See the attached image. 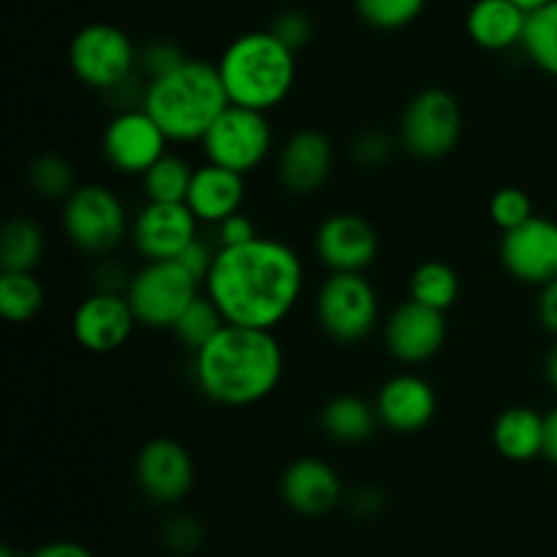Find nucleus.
I'll return each instance as SVG.
<instances>
[{
  "label": "nucleus",
  "mask_w": 557,
  "mask_h": 557,
  "mask_svg": "<svg viewBox=\"0 0 557 557\" xmlns=\"http://www.w3.org/2000/svg\"><path fill=\"white\" fill-rule=\"evenodd\" d=\"M305 292L302 256L275 237H256L234 248H218L205 294L226 324L275 332Z\"/></svg>",
  "instance_id": "obj_1"
},
{
  "label": "nucleus",
  "mask_w": 557,
  "mask_h": 557,
  "mask_svg": "<svg viewBox=\"0 0 557 557\" xmlns=\"http://www.w3.org/2000/svg\"><path fill=\"white\" fill-rule=\"evenodd\" d=\"M283 348L272 330L223 324L194 354V381L201 395L223 408L264 403L281 386Z\"/></svg>",
  "instance_id": "obj_2"
},
{
  "label": "nucleus",
  "mask_w": 557,
  "mask_h": 557,
  "mask_svg": "<svg viewBox=\"0 0 557 557\" xmlns=\"http://www.w3.org/2000/svg\"><path fill=\"white\" fill-rule=\"evenodd\" d=\"M141 107L156 117L166 136L180 145L201 141L226 112L228 96L218 63L188 58L172 74L147 82Z\"/></svg>",
  "instance_id": "obj_3"
},
{
  "label": "nucleus",
  "mask_w": 557,
  "mask_h": 557,
  "mask_svg": "<svg viewBox=\"0 0 557 557\" xmlns=\"http://www.w3.org/2000/svg\"><path fill=\"white\" fill-rule=\"evenodd\" d=\"M218 71L228 103L270 114L297 85V52L272 30H250L223 49Z\"/></svg>",
  "instance_id": "obj_4"
},
{
  "label": "nucleus",
  "mask_w": 557,
  "mask_h": 557,
  "mask_svg": "<svg viewBox=\"0 0 557 557\" xmlns=\"http://www.w3.org/2000/svg\"><path fill=\"white\" fill-rule=\"evenodd\" d=\"M321 332L341 346L368 341L381 321V299L364 272H330L313 299Z\"/></svg>",
  "instance_id": "obj_5"
},
{
  "label": "nucleus",
  "mask_w": 557,
  "mask_h": 557,
  "mask_svg": "<svg viewBox=\"0 0 557 557\" xmlns=\"http://www.w3.org/2000/svg\"><path fill=\"white\" fill-rule=\"evenodd\" d=\"M60 226L69 243L87 256H109L131 234L123 199L101 183L76 185L63 201Z\"/></svg>",
  "instance_id": "obj_6"
},
{
  "label": "nucleus",
  "mask_w": 557,
  "mask_h": 557,
  "mask_svg": "<svg viewBox=\"0 0 557 557\" xmlns=\"http://www.w3.org/2000/svg\"><path fill=\"white\" fill-rule=\"evenodd\" d=\"M69 65L90 90L114 92L139 74V49L123 27L92 22L71 38Z\"/></svg>",
  "instance_id": "obj_7"
},
{
  "label": "nucleus",
  "mask_w": 557,
  "mask_h": 557,
  "mask_svg": "<svg viewBox=\"0 0 557 557\" xmlns=\"http://www.w3.org/2000/svg\"><path fill=\"white\" fill-rule=\"evenodd\" d=\"M462 136V109L449 90L424 87L406 103L397 125V141L419 161L446 158Z\"/></svg>",
  "instance_id": "obj_8"
},
{
  "label": "nucleus",
  "mask_w": 557,
  "mask_h": 557,
  "mask_svg": "<svg viewBox=\"0 0 557 557\" xmlns=\"http://www.w3.org/2000/svg\"><path fill=\"white\" fill-rule=\"evenodd\" d=\"M201 283L177 259L145 261L131 275L125 297L139 326L147 330H172L183 310L199 297Z\"/></svg>",
  "instance_id": "obj_9"
},
{
  "label": "nucleus",
  "mask_w": 557,
  "mask_h": 557,
  "mask_svg": "<svg viewBox=\"0 0 557 557\" xmlns=\"http://www.w3.org/2000/svg\"><path fill=\"white\" fill-rule=\"evenodd\" d=\"M201 147H205V158L210 163L250 174L272 156L275 131H272L267 112L228 103L226 112L205 134Z\"/></svg>",
  "instance_id": "obj_10"
},
{
  "label": "nucleus",
  "mask_w": 557,
  "mask_h": 557,
  "mask_svg": "<svg viewBox=\"0 0 557 557\" xmlns=\"http://www.w3.org/2000/svg\"><path fill=\"white\" fill-rule=\"evenodd\" d=\"M169 136L145 107L120 109L101 134V152L109 166L125 177H141L166 156Z\"/></svg>",
  "instance_id": "obj_11"
},
{
  "label": "nucleus",
  "mask_w": 557,
  "mask_h": 557,
  "mask_svg": "<svg viewBox=\"0 0 557 557\" xmlns=\"http://www.w3.org/2000/svg\"><path fill=\"white\" fill-rule=\"evenodd\" d=\"M199 237V218L185 201H147L131 221V243L145 261L177 259Z\"/></svg>",
  "instance_id": "obj_12"
},
{
  "label": "nucleus",
  "mask_w": 557,
  "mask_h": 557,
  "mask_svg": "<svg viewBox=\"0 0 557 557\" xmlns=\"http://www.w3.org/2000/svg\"><path fill=\"white\" fill-rule=\"evenodd\" d=\"M134 473L141 495L158 506H177L196 482L194 457L174 438L147 441L136 455Z\"/></svg>",
  "instance_id": "obj_13"
},
{
  "label": "nucleus",
  "mask_w": 557,
  "mask_h": 557,
  "mask_svg": "<svg viewBox=\"0 0 557 557\" xmlns=\"http://www.w3.org/2000/svg\"><path fill=\"white\" fill-rule=\"evenodd\" d=\"M446 313L408 297L384 319V346L406 368L430 362L446 343Z\"/></svg>",
  "instance_id": "obj_14"
},
{
  "label": "nucleus",
  "mask_w": 557,
  "mask_h": 557,
  "mask_svg": "<svg viewBox=\"0 0 557 557\" xmlns=\"http://www.w3.org/2000/svg\"><path fill=\"white\" fill-rule=\"evenodd\" d=\"M500 264L525 286H547L557 277V223L533 215L500 237Z\"/></svg>",
  "instance_id": "obj_15"
},
{
  "label": "nucleus",
  "mask_w": 557,
  "mask_h": 557,
  "mask_svg": "<svg viewBox=\"0 0 557 557\" xmlns=\"http://www.w3.org/2000/svg\"><path fill=\"white\" fill-rule=\"evenodd\" d=\"M313 250L330 272H364L379 259L381 243L368 218L357 212H335L315 228Z\"/></svg>",
  "instance_id": "obj_16"
},
{
  "label": "nucleus",
  "mask_w": 557,
  "mask_h": 557,
  "mask_svg": "<svg viewBox=\"0 0 557 557\" xmlns=\"http://www.w3.org/2000/svg\"><path fill=\"white\" fill-rule=\"evenodd\" d=\"M139 326L125 294L92 292L82 299L71 319L74 341L90 354H112L131 341Z\"/></svg>",
  "instance_id": "obj_17"
},
{
  "label": "nucleus",
  "mask_w": 557,
  "mask_h": 557,
  "mask_svg": "<svg viewBox=\"0 0 557 557\" xmlns=\"http://www.w3.org/2000/svg\"><path fill=\"white\" fill-rule=\"evenodd\" d=\"M373 403L381 428L397 435L422 433L438 413L435 386L424 375L411 373V370L386 379Z\"/></svg>",
  "instance_id": "obj_18"
},
{
  "label": "nucleus",
  "mask_w": 557,
  "mask_h": 557,
  "mask_svg": "<svg viewBox=\"0 0 557 557\" xmlns=\"http://www.w3.org/2000/svg\"><path fill=\"white\" fill-rule=\"evenodd\" d=\"M335 150L315 128H299L277 150V180L292 196L319 194L332 177Z\"/></svg>",
  "instance_id": "obj_19"
},
{
  "label": "nucleus",
  "mask_w": 557,
  "mask_h": 557,
  "mask_svg": "<svg viewBox=\"0 0 557 557\" xmlns=\"http://www.w3.org/2000/svg\"><path fill=\"white\" fill-rule=\"evenodd\" d=\"M281 498L294 515L326 517L341 506L343 479L326 460L319 457H299L283 471Z\"/></svg>",
  "instance_id": "obj_20"
},
{
  "label": "nucleus",
  "mask_w": 557,
  "mask_h": 557,
  "mask_svg": "<svg viewBox=\"0 0 557 557\" xmlns=\"http://www.w3.org/2000/svg\"><path fill=\"white\" fill-rule=\"evenodd\" d=\"M243 201L245 174L232 172V169H223L210 161L196 169L188 196H185V205L199 218V223H210V226H218L223 218L243 210Z\"/></svg>",
  "instance_id": "obj_21"
},
{
  "label": "nucleus",
  "mask_w": 557,
  "mask_h": 557,
  "mask_svg": "<svg viewBox=\"0 0 557 557\" xmlns=\"http://www.w3.org/2000/svg\"><path fill=\"white\" fill-rule=\"evenodd\" d=\"M525 25L528 11H522L515 0H476L466 16L468 38L487 52L522 47Z\"/></svg>",
  "instance_id": "obj_22"
},
{
  "label": "nucleus",
  "mask_w": 557,
  "mask_h": 557,
  "mask_svg": "<svg viewBox=\"0 0 557 557\" xmlns=\"http://www.w3.org/2000/svg\"><path fill=\"white\" fill-rule=\"evenodd\" d=\"M493 446L504 460L531 462L544 457V413L531 406H511L493 424Z\"/></svg>",
  "instance_id": "obj_23"
},
{
  "label": "nucleus",
  "mask_w": 557,
  "mask_h": 557,
  "mask_svg": "<svg viewBox=\"0 0 557 557\" xmlns=\"http://www.w3.org/2000/svg\"><path fill=\"white\" fill-rule=\"evenodd\" d=\"M319 424L326 438L337 444H364L373 438L381 422L375 403H368L359 395H337L324 403Z\"/></svg>",
  "instance_id": "obj_24"
},
{
  "label": "nucleus",
  "mask_w": 557,
  "mask_h": 557,
  "mask_svg": "<svg viewBox=\"0 0 557 557\" xmlns=\"http://www.w3.org/2000/svg\"><path fill=\"white\" fill-rule=\"evenodd\" d=\"M44 232L36 221L14 215L0 234V267L14 272H33L44 256Z\"/></svg>",
  "instance_id": "obj_25"
},
{
  "label": "nucleus",
  "mask_w": 557,
  "mask_h": 557,
  "mask_svg": "<svg viewBox=\"0 0 557 557\" xmlns=\"http://www.w3.org/2000/svg\"><path fill=\"white\" fill-rule=\"evenodd\" d=\"M408 297L446 313L460 297V275L446 261H422L408 277Z\"/></svg>",
  "instance_id": "obj_26"
},
{
  "label": "nucleus",
  "mask_w": 557,
  "mask_h": 557,
  "mask_svg": "<svg viewBox=\"0 0 557 557\" xmlns=\"http://www.w3.org/2000/svg\"><path fill=\"white\" fill-rule=\"evenodd\" d=\"M44 299H47V294H44L41 281L33 272H0V313L5 321L27 324L41 313Z\"/></svg>",
  "instance_id": "obj_27"
},
{
  "label": "nucleus",
  "mask_w": 557,
  "mask_h": 557,
  "mask_svg": "<svg viewBox=\"0 0 557 557\" xmlns=\"http://www.w3.org/2000/svg\"><path fill=\"white\" fill-rule=\"evenodd\" d=\"M522 52L539 71L557 79V0L528 14Z\"/></svg>",
  "instance_id": "obj_28"
},
{
  "label": "nucleus",
  "mask_w": 557,
  "mask_h": 557,
  "mask_svg": "<svg viewBox=\"0 0 557 557\" xmlns=\"http://www.w3.org/2000/svg\"><path fill=\"white\" fill-rule=\"evenodd\" d=\"M196 169L185 161L183 156H166L158 163H152L145 174H141V190H145L147 201H185L194 180Z\"/></svg>",
  "instance_id": "obj_29"
},
{
  "label": "nucleus",
  "mask_w": 557,
  "mask_h": 557,
  "mask_svg": "<svg viewBox=\"0 0 557 557\" xmlns=\"http://www.w3.org/2000/svg\"><path fill=\"white\" fill-rule=\"evenodd\" d=\"M223 324H226V319H223V313L218 310V305L212 302L207 294H199V297L183 310V315L174 321L172 332L174 337H177L180 346L188 348L190 354H196L201 346H207V343L221 332Z\"/></svg>",
  "instance_id": "obj_30"
},
{
  "label": "nucleus",
  "mask_w": 557,
  "mask_h": 557,
  "mask_svg": "<svg viewBox=\"0 0 557 557\" xmlns=\"http://www.w3.org/2000/svg\"><path fill=\"white\" fill-rule=\"evenodd\" d=\"M27 183L36 190V196L49 201H65L76 188L74 169L63 156L44 152L27 169Z\"/></svg>",
  "instance_id": "obj_31"
},
{
  "label": "nucleus",
  "mask_w": 557,
  "mask_h": 557,
  "mask_svg": "<svg viewBox=\"0 0 557 557\" xmlns=\"http://www.w3.org/2000/svg\"><path fill=\"white\" fill-rule=\"evenodd\" d=\"M364 25L375 30H403L422 16L428 0H354Z\"/></svg>",
  "instance_id": "obj_32"
},
{
  "label": "nucleus",
  "mask_w": 557,
  "mask_h": 557,
  "mask_svg": "<svg viewBox=\"0 0 557 557\" xmlns=\"http://www.w3.org/2000/svg\"><path fill=\"white\" fill-rule=\"evenodd\" d=\"M490 218L500 232L522 226L533 218V201L522 188H500L490 199Z\"/></svg>",
  "instance_id": "obj_33"
},
{
  "label": "nucleus",
  "mask_w": 557,
  "mask_h": 557,
  "mask_svg": "<svg viewBox=\"0 0 557 557\" xmlns=\"http://www.w3.org/2000/svg\"><path fill=\"white\" fill-rule=\"evenodd\" d=\"M161 544L177 557H188L199 553L205 544V528L199 520L188 515H174L163 522L161 528Z\"/></svg>",
  "instance_id": "obj_34"
},
{
  "label": "nucleus",
  "mask_w": 557,
  "mask_h": 557,
  "mask_svg": "<svg viewBox=\"0 0 557 557\" xmlns=\"http://www.w3.org/2000/svg\"><path fill=\"white\" fill-rule=\"evenodd\" d=\"M397 145H400V141L392 139L386 131H362V134L354 139L351 158L364 169H381L389 163L392 156H395Z\"/></svg>",
  "instance_id": "obj_35"
},
{
  "label": "nucleus",
  "mask_w": 557,
  "mask_h": 557,
  "mask_svg": "<svg viewBox=\"0 0 557 557\" xmlns=\"http://www.w3.org/2000/svg\"><path fill=\"white\" fill-rule=\"evenodd\" d=\"M185 54L177 44L172 41H152L147 47L139 49V74L145 76L147 82L158 79V76L172 74L174 69L185 63Z\"/></svg>",
  "instance_id": "obj_36"
},
{
  "label": "nucleus",
  "mask_w": 557,
  "mask_h": 557,
  "mask_svg": "<svg viewBox=\"0 0 557 557\" xmlns=\"http://www.w3.org/2000/svg\"><path fill=\"white\" fill-rule=\"evenodd\" d=\"M270 30L275 33L283 44H288L294 52H299V49L310 41V36H313V25H310L308 14H302V11H283V14H277V20L272 22Z\"/></svg>",
  "instance_id": "obj_37"
},
{
  "label": "nucleus",
  "mask_w": 557,
  "mask_h": 557,
  "mask_svg": "<svg viewBox=\"0 0 557 557\" xmlns=\"http://www.w3.org/2000/svg\"><path fill=\"white\" fill-rule=\"evenodd\" d=\"M256 237H259V232H256L253 221L248 215H243V212H234V215L223 218L215 226L218 248H234V245H245Z\"/></svg>",
  "instance_id": "obj_38"
},
{
  "label": "nucleus",
  "mask_w": 557,
  "mask_h": 557,
  "mask_svg": "<svg viewBox=\"0 0 557 557\" xmlns=\"http://www.w3.org/2000/svg\"><path fill=\"white\" fill-rule=\"evenodd\" d=\"M215 253L218 250H212L210 243H205L201 237H196L194 243H190L188 248L177 256V261L190 272V275L196 277V281L201 283V286H205L207 275H210V270H212V261H215Z\"/></svg>",
  "instance_id": "obj_39"
},
{
  "label": "nucleus",
  "mask_w": 557,
  "mask_h": 557,
  "mask_svg": "<svg viewBox=\"0 0 557 557\" xmlns=\"http://www.w3.org/2000/svg\"><path fill=\"white\" fill-rule=\"evenodd\" d=\"M92 277H96V292H117V294H125V288H128L131 283V275H125L123 267L114 264V261H101V264L96 267V272H92Z\"/></svg>",
  "instance_id": "obj_40"
},
{
  "label": "nucleus",
  "mask_w": 557,
  "mask_h": 557,
  "mask_svg": "<svg viewBox=\"0 0 557 557\" xmlns=\"http://www.w3.org/2000/svg\"><path fill=\"white\" fill-rule=\"evenodd\" d=\"M348 504H351L354 515L375 517L381 509H384V493H381L379 487H370V484H364V487L354 490L351 498H348Z\"/></svg>",
  "instance_id": "obj_41"
},
{
  "label": "nucleus",
  "mask_w": 557,
  "mask_h": 557,
  "mask_svg": "<svg viewBox=\"0 0 557 557\" xmlns=\"http://www.w3.org/2000/svg\"><path fill=\"white\" fill-rule=\"evenodd\" d=\"M539 321L557 337V277L542 286V294H539Z\"/></svg>",
  "instance_id": "obj_42"
},
{
  "label": "nucleus",
  "mask_w": 557,
  "mask_h": 557,
  "mask_svg": "<svg viewBox=\"0 0 557 557\" xmlns=\"http://www.w3.org/2000/svg\"><path fill=\"white\" fill-rule=\"evenodd\" d=\"M25 557H92V553L85 547V544L49 542V544H44V547H38L36 553H30Z\"/></svg>",
  "instance_id": "obj_43"
},
{
  "label": "nucleus",
  "mask_w": 557,
  "mask_h": 557,
  "mask_svg": "<svg viewBox=\"0 0 557 557\" xmlns=\"http://www.w3.org/2000/svg\"><path fill=\"white\" fill-rule=\"evenodd\" d=\"M544 457L557 468V406L544 413Z\"/></svg>",
  "instance_id": "obj_44"
},
{
  "label": "nucleus",
  "mask_w": 557,
  "mask_h": 557,
  "mask_svg": "<svg viewBox=\"0 0 557 557\" xmlns=\"http://www.w3.org/2000/svg\"><path fill=\"white\" fill-rule=\"evenodd\" d=\"M544 375H547V384L553 386V392L557 395V341L547 351V359H544Z\"/></svg>",
  "instance_id": "obj_45"
},
{
  "label": "nucleus",
  "mask_w": 557,
  "mask_h": 557,
  "mask_svg": "<svg viewBox=\"0 0 557 557\" xmlns=\"http://www.w3.org/2000/svg\"><path fill=\"white\" fill-rule=\"evenodd\" d=\"M517 5H520L522 11H528V14H533L536 9H542V5H547L549 0H515Z\"/></svg>",
  "instance_id": "obj_46"
},
{
  "label": "nucleus",
  "mask_w": 557,
  "mask_h": 557,
  "mask_svg": "<svg viewBox=\"0 0 557 557\" xmlns=\"http://www.w3.org/2000/svg\"><path fill=\"white\" fill-rule=\"evenodd\" d=\"M0 557H25V555H16L11 547H3V549H0Z\"/></svg>",
  "instance_id": "obj_47"
}]
</instances>
